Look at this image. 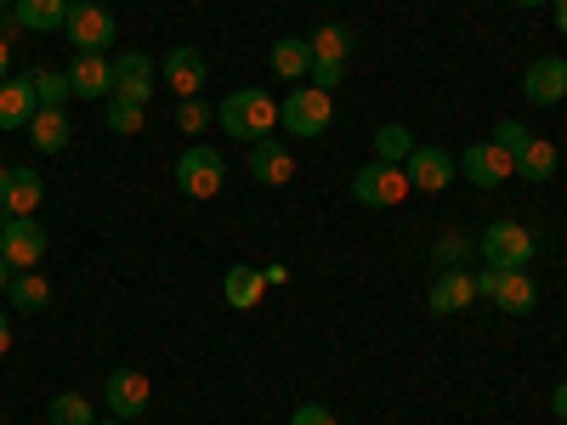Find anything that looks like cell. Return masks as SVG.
<instances>
[{
  "instance_id": "f1b7e54d",
  "label": "cell",
  "mask_w": 567,
  "mask_h": 425,
  "mask_svg": "<svg viewBox=\"0 0 567 425\" xmlns=\"http://www.w3.org/2000/svg\"><path fill=\"white\" fill-rule=\"evenodd\" d=\"M409 154H414V136H409V125H381V131H374V159L403 165Z\"/></svg>"
},
{
  "instance_id": "ffe728a7",
  "label": "cell",
  "mask_w": 567,
  "mask_h": 425,
  "mask_svg": "<svg viewBox=\"0 0 567 425\" xmlns=\"http://www.w3.org/2000/svg\"><path fill=\"white\" fill-rule=\"evenodd\" d=\"M34 85H29V74L23 80H0V131H29V120H34Z\"/></svg>"
},
{
  "instance_id": "b9f144b4",
  "label": "cell",
  "mask_w": 567,
  "mask_h": 425,
  "mask_svg": "<svg viewBox=\"0 0 567 425\" xmlns=\"http://www.w3.org/2000/svg\"><path fill=\"white\" fill-rule=\"evenodd\" d=\"M516 7H550V0H516Z\"/></svg>"
},
{
  "instance_id": "83f0119b",
  "label": "cell",
  "mask_w": 567,
  "mask_h": 425,
  "mask_svg": "<svg viewBox=\"0 0 567 425\" xmlns=\"http://www.w3.org/2000/svg\"><path fill=\"white\" fill-rule=\"evenodd\" d=\"M45 419L52 425H97V408H91V397H80V392H58L52 403H45Z\"/></svg>"
},
{
  "instance_id": "277c9868",
  "label": "cell",
  "mask_w": 567,
  "mask_h": 425,
  "mask_svg": "<svg viewBox=\"0 0 567 425\" xmlns=\"http://www.w3.org/2000/svg\"><path fill=\"white\" fill-rule=\"evenodd\" d=\"M477 245H483V261L499 267V272H523V267L534 261V250H539V245H534V232H528L523 221H505V216L483 227V239H477Z\"/></svg>"
},
{
  "instance_id": "8fae6325",
  "label": "cell",
  "mask_w": 567,
  "mask_h": 425,
  "mask_svg": "<svg viewBox=\"0 0 567 425\" xmlns=\"http://www.w3.org/2000/svg\"><path fill=\"white\" fill-rule=\"evenodd\" d=\"M523 97L534 103V108H556L561 97H567V58H534L528 63V74H523Z\"/></svg>"
},
{
  "instance_id": "e575fe53",
  "label": "cell",
  "mask_w": 567,
  "mask_h": 425,
  "mask_svg": "<svg viewBox=\"0 0 567 425\" xmlns=\"http://www.w3.org/2000/svg\"><path fill=\"white\" fill-rule=\"evenodd\" d=\"M471 283H477V296L494 301V283H499V267H483V272H471Z\"/></svg>"
},
{
  "instance_id": "ab89813d",
  "label": "cell",
  "mask_w": 567,
  "mask_h": 425,
  "mask_svg": "<svg viewBox=\"0 0 567 425\" xmlns=\"http://www.w3.org/2000/svg\"><path fill=\"white\" fill-rule=\"evenodd\" d=\"M7 283H12V261L0 256V296H7Z\"/></svg>"
},
{
  "instance_id": "8992f818",
  "label": "cell",
  "mask_w": 567,
  "mask_h": 425,
  "mask_svg": "<svg viewBox=\"0 0 567 425\" xmlns=\"http://www.w3.org/2000/svg\"><path fill=\"white\" fill-rule=\"evenodd\" d=\"M63 34H69L74 52H109L114 34H120V23H114V12H109V7H97V0H85V7H69Z\"/></svg>"
},
{
  "instance_id": "7a4b0ae2",
  "label": "cell",
  "mask_w": 567,
  "mask_h": 425,
  "mask_svg": "<svg viewBox=\"0 0 567 425\" xmlns=\"http://www.w3.org/2000/svg\"><path fill=\"white\" fill-rule=\"evenodd\" d=\"M414 194L403 165H386V159H369L363 170H352V199L369 205V210H398L403 199Z\"/></svg>"
},
{
  "instance_id": "7c38bea8",
  "label": "cell",
  "mask_w": 567,
  "mask_h": 425,
  "mask_svg": "<svg viewBox=\"0 0 567 425\" xmlns=\"http://www.w3.org/2000/svg\"><path fill=\"white\" fill-rule=\"evenodd\" d=\"M69 85H74V97H85V103H109L114 97V63L103 52H74Z\"/></svg>"
},
{
  "instance_id": "7402d4cb",
  "label": "cell",
  "mask_w": 567,
  "mask_h": 425,
  "mask_svg": "<svg viewBox=\"0 0 567 425\" xmlns=\"http://www.w3.org/2000/svg\"><path fill=\"white\" fill-rule=\"evenodd\" d=\"M69 136H74V125H69L63 108H34V120H29V142H34L40 154H63V148H69Z\"/></svg>"
},
{
  "instance_id": "e0dca14e",
  "label": "cell",
  "mask_w": 567,
  "mask_h": 425,
  "mask_svg": "<svg viewBox=\"0 0 567 425\" xmlns=\"http://www.w3.org/2000/svg\"><path fill=\"white\" fill-rule=\"evenodd\" d=\"M494 307L511 312V318H528V312L539 307V283L528 278V267H523V272H499V283H494Z\"/></svg>"
},
{
  "instance_id": "f546056e",
  "label": "cell",
  "mask_w": 567,
  "mask_h": 425,
  "mask_svg": "<svg viewBox=\"0 0 567 425\" xmlns=\"http://www.w3.org/2000/svg\"><path fill=\"white\" fill-rule=\"evenodd\" d=\"M103 120H109V131H114V136H136V131H142V120H148V108L131 103V97H109V103H103Z\"/></svg>"
},
{
  "instance_id": "44dd1931",
  "label": "cell",
  "mask_w": 567,
  "mask_h": 425,
  "mask_svg": "<svg viewBox=\"0 0 567 425\" xmlns=\"http://www.w3.org/2000/svg\"><path fill=\"white\" fill-rule=\"evenodd\" d=\"M267 63H272L278 80H307V74H312V45H307L301 34H284V40H272Z\"/></svg>"
},
{
  "instance_id": "30bf717a",
  "label": "cell",
  "mask_w": 567,
  "mask_h": 425,
  "mask_svg": "<svg viewBox=\"0 0 567 425\" xmlns=\"http://www.w3.org/2000/svg\"><path fill=\"white\" fill-rule=\"evenodd\" d=\"M403 176H409V187H420V194H443V187L460 176V165H454V154L420 148V142H414V154L403 159Z\"/></svg>"
},
{
  "instance_id": "836d02e7",
  "label": "cell",
  "mask_w": 567,
  "mask_h": 425,
  "mask_svg": "<svg viewBox=\"0 0 567 425\" xmlns=\"http://www.w3.org/2000/svg\"><path fill=\"white\" fill-rule=\"evenodd\" d=\"M290 425H336V414H329L323 403H301V408L290 414Z\"/></svg>"
},
{
  "instance_id": "f6af8a7d",
  "label": "cell",
  "mask_w": 567,
  "mask_h": 425,
  "mask_svg": "<svg viewBox=\"0 0 567 425\" xmlns=\"http://www.w3.org/2000/svg\"><path fill=\"white\" fill-rule=\"evenodd\" d=\"M0 176H7V159H0Z\"/></svg>"
},
{
  "instance_id": "1f68e13d",
  "label": "cell",
  "mask_w": 567,
  "mask_h": 425,
  "mask_svg": "<svg viewBox=\"0 0 567 425\" xmlns=\"http://www.w3.org/2000/svg\"><path fill=\"white\" fill-rule=\"evenodd\" d=\"M528 136H534V131H528L523 120H499V125H494V142H499V148H505L511 159H516V154L528 148Z\"/></svg>"
},
{
  "instance_id": "6da1fadb",
  "label": "cell",
  "mask_w": 567,
  "mask_h": 425,
  "mask_svg": "<svg viewBox=\"0 0 567 425\" xmlns=\"http://www.w3.org/2000/svg\"><path fill=\"white\" fill-rule=\"evenodd\" d=\"M216 125L233 136V142H250V148H256V142H267L272 136V125H278V103L267 97V91H233V97L216 108Z\"/></svg>"
},
{
  "instance_id": "9a60e30c",
  "label": "cell",
  "mask_w": 567,
  "mask_h": 425,
  "mask_svg": "<svg viewBox=\"0 0 567 425\" xmlns=\"http://www.w3.org/2000/svg\"><path fill=\"white\" fill-rule=\"evenodd\" d=\"M165 85L176 91V97H199V91H205V74H210V63H205V52H199V45H176V52L165 58Z\"/></svg>"
},
{
  "instance_id": "4316f807",
  "label": "cell",
  "mask_w": 567,
  "mask_h": 425,
  "mask_svg": "<svg viewBox=\"0 0 567 425\" xmlns=\"http://www.w3.org/2000/svg\"><path fill=\"white\" fill-rule=\"evenodd\" d=\"M29 85H34V103H40V108H63V103L74 97L69 69H34V74H29Z\"/></svg>"
},
{
  "instance_id": "7bdbcfd3",
  "label": "cell",
  "mask_w": 567,
  "mask_h": 425,
  "mask_svg": "<svg viewBox=\"0 0 567 425\" xmlns=\"http://www.w3.org/2000/svg\"><path fill=\"white\" fill-rule=\"evenodd\" d=\"M7 7H12V0H0V18H7Z\"/></svg>"
},
{
  "instance_id": "484cf974",
  "label": "cell",
  "mask_w": 567,
  "mask_h": 425,
  "mask_svg": "<svg viewBox=\"0 0 567 425\" xmlns=\"http://www.w3.org/2000/svg\"><path fill=\"white\" fill-rule=\"evenodd\" d=\"M516 176H523V182H550L556 176V142L528 136V148L516 154Z\"/></svg>"
},
{
  "instance_id": "cb8c5ba5",
  "label": "cell",
  "mask_w": 567,
  "mask_h": 425,
  "mask_svg": "<svg viewBox=\"0 0 567 425\" xmlns=\"http://www.w3.org/2000/svg\"><path fill=\"white\" fill-rule=\"evenodd\" d=\"M307 45H312V63H347L352 58V29L347 23H323V29L307 34Z\"/></svg>"
},
{
  "instance_id": "d4e9b609",
  "label": "cell",
  "mask_w": 567,
  "mask_h": 425,
  "mask_svg": "<svg viewBox=\"0 0 567 425\" xmlns=\"http://www.w3.org/2000/svg\"><path fill=\"white\" fill-rule=\"evenodd\" d=\"M7 296H12V307H18V312H45V307H52V283H45V278L29 267V272H12Z\"/></svg>"
},
{
  "instance_id": "3957f363",
  "label": "cell",
  "mask_w": 567,
  "mask_h": 425,
  "mask_svg": "<svg viewBox=\"0 0 567 425\" xmlns=\"http://www.w3.org/2000/svg\"><path fill=\"white\" fill-rule=\"evenodd\" d=\"M278 125L290 136H323L336 125V103H329V91H318V85H296V91H284Z\"/></svg>"
},
{
  "instance_id": "ba28073f",
  "label": "cell",
  "mask_w": 567,
  "mask_h": 425,
  "mask_svg": "<svg viewBox=\"0 0 567 425\" xmlns=\"http://www.w3.org/2000/svg\"><path fill=\"white\" fill-rule=\"evenodd\" d=\"M103 403H109L114 419H142V414H148V403H154L148 374H142V369H114L109 386H103Z\"/></svg>"
},
{
  "instance_id": "60d3db41",
  "label": "cell",
  "mask_w": 567,
  "mask_h": 425,
  "mask_svg": "<svg viewBox=\"0 0 567 425\" xmlns=\"http://www.w3.org/2000/svg\"><path fill=\"white\" fill-rule=\"evenodd\" d=\"M556 23H561V34H567V0H556Z\"/></svg>"
},
{
  "instance_id": "5b68a950",
  "label": "cell",
  "mask_w": 567,
  "mask_h": 425,
  "mask_svg": "<svg viewBox=\"0 0 567 425\" xmlns=\"http://www.w3.org/2000/svg\"><path fill=\"white\" fill-rule=\"evenodd\" d=\"M221 182H227V159L216 148H205V142H194V148L176 159V187L187 199H216Z\"/></svg>"
},
{
  "instance_id": "603a6c76",
  "label": "cell",
  "mask_w": 567,
  "mask_h": 425,
  "mask_svg": "<svg viewBox=\"0 0 567 425\" xmlns=\"http://www.w3.org/2000/svg\"><path fill=\"white\" fill-rule=\"evenodd\" d=\"M261 290H267V278L256 272V267H227V278H221V296H227V307H239V312H250V307H261Z\"/></svg>"
},
{
  "instance_id": "52a82bcc",
  "label": "cell",
  "mask_w": 567,
  "mask_h": 425,
  "mask_svg": "<svg viewBox=\"0 0 567 425\" xmlns=\"http://www.w3.org/2000/svg\"><path fill=\"white\" fill-rule=\"evenodd\" d=\"M0 256L12 261V272H29L45 261V227L34 216H7V227H0Z\"/></svg>"
},
{
  "instance_id": "d6986e66",
  "label": "cell",
  "mask_w": 567,
  "mask_h": 425,
  "mask_svg": "<svg viewBox=\"0 0 567 425\" xmlns=\"http://www.w3.org/2000/svg\"><path fill=\"white\" fill-rule=\"evenodd\" d=\"M250 176H256V182H267V187H284V182L296 176V159H290V148H284L278 136L256 142V148H250Z\"/></svg>"
},
{
  "instance_id": "bcb514c9",
  "label": "cell",
  "mask_w": 567,
  "mask_h": 425,
  "mask_svg": "<svg viewBox=\"0 0 567 425\" xmlns=\"http://www.w3.org/2000/svg\"><path fill=\"white\" fill-rule=\"evenodd\" d=\"M69 7H85V0H69Z\"/></svg>"
},
{
  "instance_id": "5bb4252c",
  "label": "cell",
  "mask_w": 567,
  "mask_h": 425,
  "mask_svg": "<svg viewBox=\"0 0 567 425\" xmlns=\"http://www.w3.org/2000/svg\"><path fill=\"white\" fill-rule=\"evenodd\" d=\"M40 199H45L40 170H29V165H7V176H0V205H7V216H34Z\"/></svg>"
},
{
  "instance_id": "f35d334b",
  "label": "cell",
  "mask_w": 567,
  "mask_h": 425,
  "mask_svg": "<svg viewBox=\"0 0 567 425\" xmlns=\"http://www.w3.org/2000/svg\"><path fill=\"white\" fill-rule=\"evenodd\" d=\"M550 408H556V419H561V425H567V381H561V386H556V397H550Z\"/></svg>"
},
{
  "instance_id": "9c48e42d",
  "label": "cell",
  "mask_w": 567,
  "mask_h": 425,
  "mask_svg": "<svg viewBox=\"0 0 567 425\" xmlns=\"http://www.w3.org/2000/svg\"><path fill=\"white\" fill-rule=\"evenodd\" d=\"M471 187H499L505 176H516V159L499 148V142H465V159H460Z\"/></svg>"
},
{
  "instance_id": "d590c367",
  "label": "cell",
  "mask_w": 567,
  "mask_h": 425,
  "mask_svg": "<svg viewBox=\"0 0 567 425\" xmlns=\"http://www.w3.org/2000/svg\"><path fill=\"white\" fill-rule=\"evenodd\" d=\"M460 250H465V239H443V245H437V261H443V272L454 267V256H460Z\"/></svg>"
},
{
  "instance_id": "2e32d148",
  "label": "cell",
  "mask_w": 567,
  "mask_h": 425,
  "mask_svg": "<svg viewBox=\"0 0 567 425\" xmlns=\"http://www.w3.org/2000/svg\"><path fill=\"white\" fill-rule=\"evenodd\" d=\"M471 301H477V283H471V272H465V267H449V272H437L432 296H425V307H432L437 318H449V312H465Z\"/></svg>"
},
{
  "instance_id": "d6a6232c",
  "label": "cell",
  "mask_w": 567,
  "mask_h": 425,
  "mask_svg": "<svg viewBox=\"0 0 567 425\" xmlns=\"http://www.w3.org/2000/svg\"><path fill=\"white\" fill-rule=\"evenodd\" d=\"M341 74H347V63H312L307 85H318V91H336V85H341Z\"/></svg>"
},
{
  "instance_id": "ee69618b",
  "label": "cell",
  "mask_w": 567,
  "mask_h": 425,
  "mask_svg": "<svg viewBox=\"0 0 567 425\" xmlns=\"http://www.w3.org/2000/svg\"><path fill=\"white\" fill-rule=\"evenodd\" d=\"M0 227H7V205H0Z\"/></svg>"
},
{
  "instance_id": "74e56055",
  "label": "cell",
  "mask_w": 567,
  "mask_h": 425,
  "mask_svg": "<svg viewBox=\"0 0 567 425\" xmlns=\"http://www.w3.org/2000/svg\"><path fill=\"white\" fill-rule=\"evenodd\" d=\"M7 352H12V318L0 312V357H7Z\"/></svg>"
},
{
  "instance_id": "ac0fdd59",
  "label": "cell",
  "mask_w": 567,
  "mask_h": 425,
  "mask_svg": "<svg viewBox=\"0 0 567 425\" xmlns=\"http://www.w3.org/2000/svg\"><path fill=\"white\" fill-rule=\"evenodd\" d=\"M12 23L29 34H58L69 23V0H12Z\"/></svg>"
},
{
  "instance_id": "8d00e7d4",
  "label": "cell",
  "mask_w": 567,
  "mask_h": 425,
  "mask_svg": "<svg viewBox=\"0 0 567 425\" xmlns=\"http://www.w3.org/2000/svg\"><path fill=\"white\" fill-rule=\"evenodd\" d=\"M0 80H12V40L0 34Z\"/></svg>"
},
{
  "instance_id": "4fadbf2b",
  "label": "cell",
  "mask_w": 567,
  "mask_h": 425,
  "mask_svg": "<svg viewBox=\"0 0 567 425\" xmlns=\"http://www.w3.org/2000/svg\"><path fill=\"white\" fill-rule=\"evenodd\" d=\"M154 80H159V69H154L148 52H120V58H114V97H131V103L148 108Z\"/></svg>"
},
{
  "instance_id": "4dcf8cb0",
  "label": "cell",
  "mask_w": 567,
  "mask_h": 425,
  "mask_svg": "<svg viewBox=\"0 0 567 425\" xmlns=\"http://www.w3.org/2000/svg\"><path fill=\"white\" fill-rule=\"evenodd\" d=\"M210 125H216V108H210V103H199V97H182V108H176V131H182V136H194V142H199Z\"/></svg>"
}]
</instances>
